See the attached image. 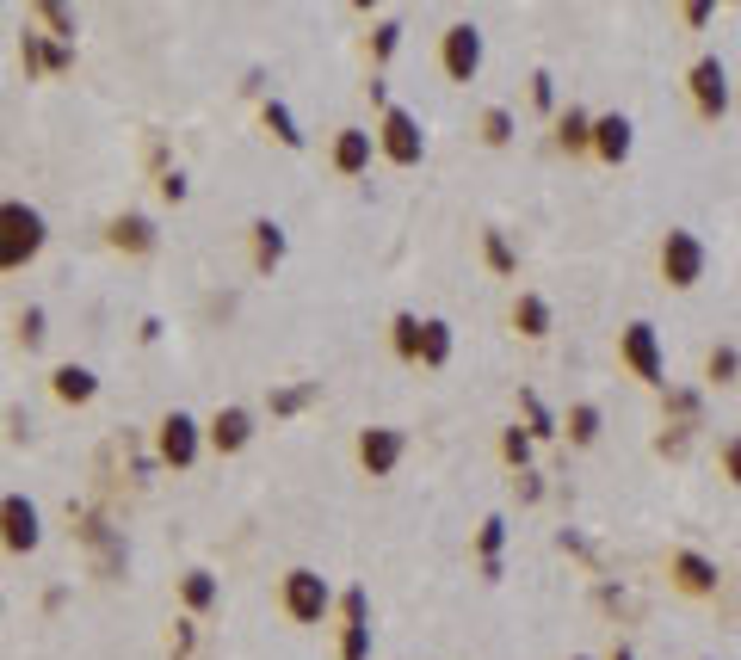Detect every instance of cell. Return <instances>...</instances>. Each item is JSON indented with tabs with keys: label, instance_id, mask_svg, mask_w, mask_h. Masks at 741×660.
<instances>
[{
	"label": "cell",
	"instance_id": "obj_29",
	"mask_svg": "<svg viewBox=\"0 0 741 660\" xmlns=\"http://www.w3.org/2000/svg\"><path fill=\"white\" fill-rule=\"evenodd\" d=\"M704 377H711V383H735V377H741V352H735V346H711V358H704Z\"/></svg>",
	"mask_w": 741,
	"mask_h": 660
},
{
	"label": "cell",
	"instance_id": "obj_32",
	"mask_svg": "<svg viewBox=\"0 0 741 660\" xmlns=\"http://www.w3.org/2000/svg\"><path fill=\"white\" fill-rule=\"evenodd\" d=\"M38 19L56 31L62 44H75V13H68V7H56V0H38Z\"/></svg>",
	"mask_w": 741,
	"mask_h": 660
},
{
	"label": "cell",
	"instance_id": "obj_26",
	"mask_svg": "<svg viewBox=\"0 0 741 660\" xmlns=\"http://www.w3.org/2000/svg\"><path fill=\"white\" fill-rule=\"evenodd\" d=\"M390 334H396V352H402V358H420V334H427V321L402 309V315L390 321Z\"/></svg>",
	"mask_w": 741,
	"mask_h": 660
},
{
	"label": "cell",
	"instance_id": "obj_8",
	"mask_svg": "<svg viewBox=\"0 0 741 660\" xmlns=\"http://www.w3.org/2000/svg\"><path fill=\"white\" fill-rule=\"evenodd\" d=\"M0 525H7V549H13V556L38 549V537H44V519H38V506H31L25 494H7V500H0Z\"/></svg>",
	"mask_w": 741,
	"mask_h": 660
},
{
	"label": "cell",
	"instance_id": "obj_42",
	"mask_svg": "<svg viewBox=\"0 0 741 660\" xmlns=\"http://www.w3.org/2000/svg\"><path fill=\"white\" fill-rule=\"evenodd\" d=\"M556 543H562V549H575V556H587V562H593V543H587V537H581V531H562V537H556Z\"/></svg>",
	"mask_w": 741,
	"mask_h": 660
},
{
	"label": "cell",
	"instance_id": "obj_1",
	"mask_svg": "<svg viewBox=\"0 0 741 660\" xmlns=\"http://www.w3.org/2000/svg\"><path fill=\"white\" fill-rule=\"evenodd\" d=\"M0 229H7V241H0V266L19 272L25 260H38V247H44V216L31 210L25 198H7L0 204Z\"/></svg>",
	"mask_w": 741,
	"mask_h": 660
},
{
	"label": "cell",
	"instance_id": "obj_19",
	"mask_svg": "<svg viewBox=\"0 0 741 660\" xmlns=\"http://www.w3.org/2000/svg\"><path fill=\"white\" fill-rule=\"evenodd\" d=\"M278 260H285V229H278L272 216H260V223H254V266L272 272Z\"/></svg>",
	"mask_w": 741,
	"mask_h": 660
},
{
	"label": "cell",
	"instance_id": "obj_45",
	"mask_svg": "<svg viewBox=\"0 0 741 660\" xmlns=\"http://www.w3.org/2000/svg\"><path fill=\"white\" fill-rule=\"evenodd\" d=\"M575 660H587V654H575Z\"/></svg>",
	"mask_w": 741,
	"mask_h": 660
},
{
	"label": "cell",
	"instance_id": "obj_16",
	"mask_svg": "<svg viewBox=\"0 0 741 660\" xmlns=\"http://www.w3.org/2000/svg\"><path fill=\"white\" fill-rule=\"evenodd\" d=\"M112 247H124V253H155V223L149 216H112Z\"/></svg>",
	"mask_w": 741,
	"mask_h": 660
},
{
	"label": "cell",
	"instance_id": "obj_3",
	"mask_svg": "<svg viewBox=\"0 0 741 660\" xmlns=\"http://www.w3.org/2000/svg\"><path fill=\"white\" fill-rule=\"evenodd\" d=\"M618 352H624V364H630L643 383L667 389V352H661V334H655L649 321H630L624 334H618Z\"/></svg>",
	"mask_w": 741,
	"mask_h": 660
},
{
	"label": "cell",
	"instance_id": "obj_13",
	"mask_svg": "<svg viewBox=\"0 0 741 660\" xmlns=\"http://www.w3.org/2000/svg\"><path fill=\"white\" fill-rule=\"evenodd\" d=\"M513 327H519L525 340H544L550 334V303L538 297V290H519V297H513Z\"/></svg>",
	"mask_w": 741,
	"mask_h": 660
},
{
	"label": "cell",
	"instance_id": "obj_44",
	"mask_svg": "<svg viewBox=\"0 0 741 660\" xmlns=\"http://www.w3.org/2000/svg\"><path fill=\"white\" fill-rule=\"evenodd\" d=\"M612 660H637V654H630V648H624V642H618V648H612Z\"/></svg>",
	"mask_w": 741,
	"mask_h": 660
},
{
	"label": "cell",
	"instance_id": "obj_28",
	"mask_svg": "<svg viewBox=\"0 0 741 660\" xmlns=\"http://www.w3.org/2000/svg\"><path fill=\"white\" fill-rule=\"evenodd\" d=\"M501 457L525 475V469H532V432H525V426H507V432H501Z\"/></svg>",
	"mask_w": 741,
	"mask_h": 660
},
{
	"label": "cell",
	"instance_id": "obj_41",
	"mask_svg": "<svg viewBox=\"0 0 741 660\" xmlns=\"http://www.w3.org/2000/svg\"><path fill=\"white\" fill-rule=\"evenodd\" d=\"M513 488H519V500H544V475H538V469H525Z\"/></svg>",
	"mask_w": 741,
	"mask_h": 660
},
{
	"label": "cell",
	"instance_id": "obj_24",
	"mask_svg": "<svg viewBox=\"0 0 741 660\" xmlns=\"http://www.w3.org/2000/svg\"><path fill=\"white\" fill-rule=\"evenodd\" d=\"M599 426H606V414H599L593 401H575V408H569V438H575V445H593Z\"/></svg>",
	"mask_w": 741,
	"mask_h": 660
},
{
	"label": "cell",
	"instance_id": "obj_36",
	"mask_svg": "<svg viewBox=\"0 0 741 660\" xmlns=\"http://www.w3.org/2000/svg\"><path fill=\"white\" fill-rule=\"evenodd\" d=\"M13 327H19V346H44V309H38V303L19 309V321H13Z\"/></svg>",
	"mask_w": 741,
	"mask_h": 660
},
{
	"label": "cell",
	"instance_id": "obj_27",
	"mask_svg": "<svg viewBox=\"0 0 741 660\" xmlns=\"http://www.w3.org/2000/svg\"><path fill=\"white\" fill-rule=\"evenodd\" d=\"M482 142H488V149H507V142H513V112H507V105H488V112H482Z\"/></svg>",
	"mask_w": 741,
	"mask_h": 660
},
{
	"label": "cell",
	"instance_id": "obj_35",
	"mask_svg": "<svg viewBox=\"0 0 741 660\" xmlns=\"http://www.w3.org/2000/svg\"><path fill=\"white\" fill-rule=\"evenodd\" d=\"M396 44H402V25H396V19H383V25L371 31V56H377V62H390Z\"/></svg>",
	"mask_w": 741,
	"mask_h": 660
},
{
	"label": "cell",
	"instance_id": "obj_31",
	"mask_svg": "<svg viewBox=\"0 0 741 660\" xmlns=\"http://www.w3.org/2000/svg\"><path fill=\"white\" fill-rule=\"evenodd\" d=\"M501 543H507V519H482V531H476L482 568H494V562H501Z\"/></svg>",
	"mask_w": 741,
	"mask_h": 660
},
{
	"label": "cell",
	"instance_id": "obj_33",
	"mask_svg": "<svg viewBox=\"0 0 741 660\" xmlns=\"http://www.w3.org/2000/svg\"><path fill=\"white\" fill-rule=\"evenodd\" d=\"M340 660H371V623H346V636H340Z\"/></svg>",
	"mask_w": 741,
	"mask_h": 660
},
{
	"label": "cell",
	"instance_id": "obj_39",
	"mask_svg": "<svg viewBox=\"0 0 741 660\" xmlns=\"http://www.w3.org/2000/svg\"><path fill=\"white\" fill-rule=\"evenodd\" d=\"M340 611H346V623H371V617H365V611H371V599L359 593V586H352V593L340 599Z\"/></svg>",
	"mask_w": 741,
	"mask_h": 660
},
{
	"label": "cell",
	"instance_id": "obj_2",
	"mask_svg": "<svg viewBox=\"0 0 741 660\" xmlns=\"http://www.w3.org/2000/svg\"><path fill=\"white\" fill-rule=\"evenodd\" d=\"M377 149L390 155L396 167H420V161H427V130H420L414 112L390 105V112H383V124H377Z\"/></svg>",
	"mask_w": 741,
	"mask_h": 660
},
{
	"label": "cell",
	"instance_id": "obj_43",
	"mask_svg": "<svg viewBox=\"0 0 741 660\" xmlns=\"http://www.w3.org/2000/svg\"><path fill=\"white\" fill-rule=\"evenodd\" d=\"M711 13H717L711 0H692V7H686V25H711Z\"/></svg>",
	"mask_w": 741,
	"mask_h": 660
},
{
	"label": "cell",
	"instance_id": "obj_38",
	"mask_svg": "<svg viewBox=\"0 0 741 660\" xmlns=\"http://www.w3.org/2000/svg\"><path fill=\"white\" fill-rule=\"evenodd\" d=\"M723 475L741 488V432H735V438H723Z\"/></svg>",
	"mask_w": 741,
	"mask_h": 660
},
{
	"label": "cell",
	"instance_id": "obj_15",
	"mask_svg": "<svg viewBox=\"0 0 741 660\" xmlns=\"http://www.w3.org/2000/svg\"><path fill=\"white\" fill-rule=\"evenodd\" d=\"M593 149L606 155V161H624L630 155V118L624 112H606V118L593 124Z\"/></svg>",
	"mask_w": 741,
	"mask_h": 660
},
{
	"label": "cell",
	"instance_id": "obj_17",
	"mask_svg": "<svg viewBox=\"0 0 741 660\" xmlns=\"http://www.w3.org/2000/svg\"><path fill=\"white\" fill-rule=\"evenodd\" d=\"M50 383H56V395H62V401H75V408L99 395V377L87 371V364H56V377H50Z\"/></svg>",
	"mask_w": 741,
	"mask_h": 660
},
{
	"label": "cell",
	"instance_id": "obj_37",
	"mask_svg": "<svg viewBox=\"0 0 741 660\" xmlns=\"http://www.w3.org/2000/svg\"><path fill=\"white\" fill-rule=\"evenodd\" d=\"M532 105H538V112H556V81H550V68H538V75H532Z\"/></svg>",
	"mask_w": 741,
	"mask_h": 660
},
{
	"label": "cell",
	"instance_id": "obj_10",
	"mask_svg": "<svg viewBox=\"0 0 741 660\" xmlns=\"http://www.w3.org/2000/svg\"><path fill=\"white\" fill-rule=\"evenodd\" d=\"M402 451H408V438H402L396 426H365V432H359V463H365L371 475H390V469L402 463Z\"/></svg>",
	"mask_w": 741,
	"mask_h": 660
},
{
	"label": "cell",
	"instance_id": "obj_30",
	"mask_svg": "<svg viewBox=\"0 0 741 660\" xmlns=\"http://www.w3.org/2000/svg\"><path fill=\"white\" fill-rule=\"evenodd\" d=\"M519 408H525V432H532V438H550V432H556L550 408H544V401H538L532 389H519Z\"/></svg>",
	"mask_w": 741,
	"mask_h": 660
},
{
	"label": "cell",
	"instance_id": "obj_20",
	"mask_svg": "<svg viewBox=\"0 0 741 660\" xmlns=\"http://www.w3.org/2000/svg\"><path fill=\"white\" fill-rule=\"evenodd\" d=\"M266 130L285 142V149H303V130H297V118H291L285 99H266Z\"/></svg>",
	"mask_w": 741,
	"mask_h": 660
},
{
	"label": "cell",
	"instance_id": "obj_14",
	"mask_svg": "<svg viewBox=\"0 0 741 660\" xmlns=\"http://www.w3.org/2000/svg\"><path fill=\"white\" fill-rule=\"evenodd\" d=\"M674 580L686 586V593H711V586H717V562L698 556V549H680V556H674Z\"/></svg>",
	"mask_w": 741,
	"mask_h": 660
},
{
	"label": "cell",
	"instance_id": "obj_25",
	"mask_svg": "<svg viewBox=\"0 0 741 660\" xmlns=\"http://www.w3.org/2000/svg\"><path fill=\"white\" fill-rule=\"evenodd\" d=\"M451 358V321H427L420 334V364H445Z\"/></svg>",
	"mask_w": 741,
	"mask_h": 660
},
{
	"label": "cell",
	"instance_id": "obj_23",
	"mask_svg": "<svg viewBox=\"0 0 741 660\" xmlns=\"http://www.w3.org/2000/svg\"><path fill=\"white\" fill-rule=\"evenodd\" d=\"M180 593H186V605H192V611H210V605L223 599V593H217V574H204V568H192V574L180 580Z\"/></svg>",
	"mask_w": 741,
	"mask_h": 660
},
{
	"label": "cell",
	"instance_id": "obj_9",
	"mask_svg": "<svg viewBox=\"0 0 741 660\" xmlns=\"http://www.w3.org/2000/svg\"><path fill=\"white\" fill-rule=\"evenodd\" d=\"M155 445H161V457H167L173 469H192V463H198V420L173 408V414L161 420V432H155Z\"/></svg>",
	"mask_w": 741,
	"mask_h": 660
},
{
	"label": "cell",
	"instance_id": "obj_18",
	"mask_svg": "<svg viewBox=\"0 0 741 660\" xmlns=\"http://www.w3.org/2000/svg\"><path fill=\"white\" fill-rule=\"evenodd\" d=\"M593 124H599V118H587L581 105H569V112L556 118V142H562L569 155H581V149H593Z\"/></svg>",
	"mask_w": 741,
	"mask_h": 660
},
{
	"label": "cell",
	"instance_id": "obj_12",
	"mask_svg": "<svg viewBox=\"0 0 741 660\" xmlns=\"http://www.w3.org/2000/svg\"><path fill=\"white\" fill-rule=\"evenodd\" d=\"M247 438H254V414H247V408H217V420H210V445H217V451H247Z\"/></svg>",
	"mask_w": 741,
	"mask_h": 660
},
{
	"label": "cell",
	"instance_id": "obj_4",
	"mask_svg": "<svg viewBox=\"0 0 741 660\" xmlns=\"http://www.w3.org/2000/svg\"><path fill=\"white\" fill-rule=\"evenodd\" d=\"M661 278L674 284V290H692L704 278V241L692 229H667V241H661Z\"/></svg>",
	"mask_w": 741,
	"mask_h": 660
},
{
	"label": "cell",
	"instance_id": "obj_11",
	"mask_svg": "<svg viewBox=\"0 0 741 660\" xmlns=\"http://www.w3.org/2000/svg\"><path fill=\"white\" fill-rule=\"evenodd\" d=\"M371 155H377V136H371V130H359V124H346V130L334 136V167H340L346 179H359V173L371 167Z\"/></svg>",
	"mask_w": 741,
	"mask_h": 660
},
{
	"label": "cell",
	"instance_id": "obj_5",
	"mask_svg": "<svg viewBox=\"0 0 741 660\" xmlns=\"http://www.w3.org/2000/svg\"><path fill=\"white\" fill-rule=\"evenodd\" d=\"M328 605H334V593H328V580L315 574V568H291V574H285V611H291L297 623H322Z\"/></svg>",
	"mask_w": 741,
	"mask_h": 660
},
{
	"label": "cell",
	"instance_id": "obj_40",
	"mask_svg": "<svg viewBox=\"0 0 741 660\" xmlns=\"http://www.w3.org/2000/svg\"><path fill=\"white\" fill-rule=\"evenodd\" d=\"M186 192H192V186H186V173L173 167V173L161 179V198H167V204H186Z\"/></svg>",
	"mask_w": 741,
	"mask_h": 660
},
{
	"label": "cell",
	"instance_id": "obj_34",
	"mask_svg": "<svg viewBox=\"0 0 741 660\" xmlns=\"http://www.w3.org/2000/svg\"><path fill=\"white\" fill-rule=\"evenodd\" d=\"M661 395H667V414L680 426H698V389H661Z\"/></svg>",
	"mask_w": 741,
	"mask_h": 660
},
{
	"label": "cell",
	"instance_id": "obj_6",
	"mask_svg": "<svg viewBox=\"0 0 741 660\" xmlns=\"http://www.w3.org/2000/svg\"><path fill=\"white\" fill-rule=\"evenodd\" d=\"M439 50H445V75H451V81H476V75H482V31H476L470 19H457V25L445 31Z\"/></svg>",
	"mask_w": 741,
	"mask_h": 660
},
{
	"label": "cell",
	"instance_id": "obj_7",
	"mask_svg": "<svg viewBox=\"0 0 741 660\" xmlns=\"http://www.w3.org/2000/svg\"><path fill=\"white\" fill-rule=\"evenodd\" d=\"M692 99H698V112L704 118H723L729 112V68H723V56H698L692 62Z\"/></svg>",
	"mask_w": 741,
	"mask_h": 660
},
{
	"label": "cell",
	"instance_id": "obj_21",
	"mask_svg": "<svg viewBox=\"0 0 741 660\" xmlns=\"http://www.w3.org/2000/svg\"><path fill=\"white\" fill-rule=\"evenodd\" d=\"M315 395H322V383H291V389H272L266 408H272V414H303Z\"/></svg>",
	"mask_w": 741,
	"mask_h": 660
},
{
	"label": "cell",
	"instance_id": "obj_22",
	"mask_svg": "<svg viewBox=\"0 0 741 660\" xmlns=\"http://www.w3.org/2000/svg\"><path fill=\"white\" fill-rule=\"evenodd\" d=\"M482 253H488V266L501 272V278H519V253H513V241H507L501 229H488V235H482Z\"/></svg>",
	"mask_w": 741,
	"mask_h": 660
}]
</instances>
